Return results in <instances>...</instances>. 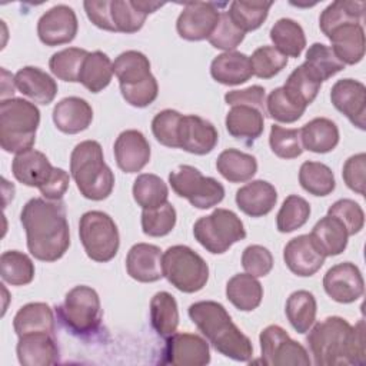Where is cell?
<instances>
[{
	"mask_svg": "<svg viewBox=\"0 0 366 366\" xmlns=\"http://www.w3.org/2000/svg\"><path fill=\"white\" fill-rule=\"evenodd\" d=\"M20 222L26 232L30 254L41 262H56L70 247V227L61 200L30 199L21 209Z\"/></svg>",
	"mask_w": 366,
	"mask_h": 366,
	"instance_id": "6da1fadb",
	"label": "cell"
},
{
	"mask_svg": "<svg viewBox=\"0 0 366 366\" xmlns=\"http://www.w3.org/2000/svg\"><path fill=\"white\" fill-rule=\"evenodd\" d=\"M306 340L317 366H347L366 362L363 319L352 326L340 316H329L309 329Z\"/></svg>",
	"mask_w": 366,
	"mask_h": 366,
	"instance_id": "7a4b0ae2",
	"label": "cell"
},
{
	"mask_svg": "<svg viewBox=\"0 0 366 366\" xmlns=\"http://www.w3.org/2000/svg\"><path fill=\"white\" fill-rule=\"evenodd\" d=\"M189 317L206 340L223 356L249 362L253 356L250 339L233 323L226 307L214 300H200L189 306Z\"/></svg>",
	"mask_w": 366,
	"mask_h": 366,
	"instance_id": "3957f363",
	"label": "cell"
},
{
	"mask_svg": "<svg viewBox=\"0 0 366 366\" xmlns=\"http://www.w3.org/2000/svg\"><path fill=\"white\" fill-rule=\"evenodd\" d=\"M70 174L80 194L89 200H104L113 192L114 174L96 140H83L74 146L70 154Z\"/></svg>",
	"mask_w": 366,
	"mask_h": 366,
	"instance_id": "277c9868",
	"label": "cell"
},
{
	"mask_svg": "<svg viewBox=\"0 0 366 366\" xmlns=\"http://www.w3.org/2000/svg\"><path fill=\"white\" fill-rule=\"evenodd\" d=\"M40 124L37 106L21 97L0 102V146L7 153H21L33 149Z\"/></svg>",
	"mask_w": 366,
	"mask_h": 366,
	"instance_id": "5b68a950",
	"label": "cell"
},
{
	"mask_svg": "<svg viewBox=\"0 0 366 366\" xmlns=\"http://www.w3.org/2000/svg\"><path fill=\"white\" fill-rule=\"evenodd\" d=\"M123 99L133 107L152 104L159 94V84L150 71V60L137 50H126L113 61Z\"/></svg>",
	"mask_w": 366,
	"mask_h": 366,
	"instance_id": "8992f818",
	"label": "cell"
},
{
	"mask_svg": "<svg viewBox=\"0 0 366 366\" xmlns=\"http://www.w3.org/2000/svg\"><path fill=\"white\" fill-rule=\"evenodd\" d=\"M162 264L163 276L183 293L199 292L209 280L206 260L189 246H170L162 256Z\"/></svg>",
	"mask_w": 366,
	"mask_h": 366,
	"instance_id": "52a82bcc",
	"label": "cell"
},
{
	"mask_svg": "<svg viewBox=\"0 0 366 366\" xmlns=\"http://www.w3.org/2000/svg\"><path fill=\"white\" fill-rule=\"evenodd\" d=\"M193 234L207 252L222 254L227 252L232 244L246 237V229L234 212L217 207L210 214L196 220Z\"/></svg>",
	"mask_w": 366,
	"mask_h": 366,
	"instance_id": "ba28073f",
	"label": "cell"
},
{
	"mask_svg": "<svg viewBox=\"0 0 366 366\" xmlns=\"http://www.w3.org/2000/svg\"><path fill=\"white\" fill-rule=\"evenodd\" d=\"M79 236L89 259L106 263L119 252L120 234L114 220L102 210H89L79 222Z\"/></svg>",
	"mask_w": 366,
	"mask_h": 366,
	"instance_id": "9c48e42d",
	"label": "cell"
},
{
	"mask_svg": "<svg viewBox=\"0 0 366 366\" xmlns=\"http://www.w3.org/2000/svg\"><path fill=\"white\" fill-rule=\"evenodd\" d=\"M56 312L64 326L79 336L97 332L103 316L97 292L84 285L70 289L64 296L63 305Z\"/></svg>",
	"mask_w": 366,
	"mask_h": 366,
	"instance_id": "30bf717a",
	"label": "cell"
},
{
	"mask_svg": "<svg viewBox=\"0 0 366 366\" xmlns=\"http://www.w3.org/2000/svg\"><path fill=\"white\" fill-rule=\"evenodd\" d=\"M173 192L197 209H210L224 199V187L214 177L203 176L199 169L182 164L169 174Z\"/></svg>",
	"mask_w": 366,
	"mask_h": 366,
	"instance_id": "8fae6325",
	"label": "cell"
},
{
	"mask_svg": "<svg viewBox=\"0 0 366 366\" xmlns=\"http://www.w3.org/2000/svg\"><path fill=\"white\" fill-rule=\"evenodd\" d=\"M262 362L267 366H309L307 350L279 325L266 326L259 336Z\"/></svg>",
	"mask_w": 366,
	"mask_h": 366,
	"instance_id": "7c38bea8",
	"label": "cell"
},
{
	"mask_svg": "<svg viewBox=\"0 0 366 366\" xmlns=\"http://www.w3.org/2000/svg\"><path fill=\"white\" fill-rule=\"evenodd\" d=\"M220 17L219 6L210 1L186 3L176 21L179 36L189 41L209 39Z\"/></svg>",
	"mask_w": 366,
	"mask_h": 366,
	"instance_id": "4fadbf2b",
	"label": "cell"
},
{
	"mask_svg": "<svg viewBox=\"0 0 366 366\" xmlns=\"http://www.w3.org/2000/svg\"><path fill=\"white\" fill-rule=\"evenodd\" d=\"M162 363L176 366H204L210 362L209 343L196 333H173L167 337Z\"/></svg>",
	"mask_w": 366,
	"mask_h": 366,
	"instance_id": "5bb4252c",
	"label": "cell"
},
{
	"mask_svg": "<svg viewBox=\"0 0 366 366\" xmlns=\"http://www.w3.org/2000/svg\"><path fill=\"white\" fill-rule=\"evenodd\" d=\"M326 295L337 303H353L365 292V280L360 269L352 262L332 266L323 277Z\"/></svg>",
	"mask_w": 366,
	"mask_h": 366,
	"instance_id": "9a60e30c",
	"label": "cell"
},
{
	"mask_svg": "<svg viewBox=\"0 0 366 366\" xmlns=\"http://www.w3.org/2000/svg\"><path fill=\"white\" fill-rule=\"evenodd\" d=\"M79 21L74 10L66 4L49 9L37 21V36L46 46H60L74 40Z\"/></svg>",
	"mask_w": 366,
	"mask_h": 366,
	"instance_id": "2e32d148",
	"label": "cell"
},
{
	"mask_svg": "<svg viewBox=\"0 0 366 366\" xmlns=\"http://www.w3.org/2000/svg\"><path fill=\"white\" fill-rule=\"evenodd\" d=\"M330 102L353 126L366 129V87L355 79H340L330 90Z\"/></svg>",
	"mask_w": 366,
	"mask_h": 366,
	"instance_id": "e0dca14e",
	"label": "cell"
},
{
	"mask_svg": "<svg viewBox=\"0 0 366 366\" xmlns=\"http://www.w3.org/2000/svg\"><path fill=\"white\" fill-rule=\"evenodd\" d=\"M219 142V133L213 123L196 116L183 114L177 132L179 149H183L192 154H207L210 153Z\"/></svg>",
	"mask_w": 366,
	"mask_h": 366,
	"instance_id": "ac0fdd59",
	"label": "cell"
},
{
	"mask_svg": "<svg viewBox=\"0 0 366 366\" xmlns=\"http://www.w3.org/2000/svg\"><path fill=\"white\" fill-rule=\"evenodd\" d=\"M326 256L320 252L310 234L290 239L283 249V260L287 269L300 277L313 276L325 263Z\"/></svg>",
	"mask_w": 366,
	"mask_h": 366,
	"instance_id": "d6986e66",
	"label": "cell"
},
{
	"mask_svg": "<svg viewBox=\"0 0 366 366\" xmlns=\"http://www.w3.org/2000/svg\"><path fill=\"white\" fill-rule=\"evenodd\" d=\"M117 167L124 173L140 172L150 160V144L144 134L136 129L122 132L113 146Z\"/></svg>",
	"mask_w": 366,
	"mask_h": 366,
	"instance_id": "ffe728a7",
	"label": "cell"
},
{
	"mask_svg": "<svg viewBox=\"0 0 366 366\" xmlns=\"http://www.w3.org/2000/svg\"><path fill=\"white\" fill-rule=\"evenodd\" d=\"M162 250L150 243H136L126 256L127 274L142 283H153L163 277Z\"/></svg>",
	"mask_w": 366,
	"mask_h": 366,
	"instance_id": "44dd1931",
	"label": "cell"
},
{
	"mask_svg": "<svg viewBox=\"0 0 366 366\" xmlns=\"http://www.w3.org/2000/svg\"><path fill=\"white\" fill-rule=\"evenodd\" d=\"M17 359L24 366H46L59 362V347L53 333H29L19 336Z\"/></svg>",
	"mask_w": 366,
	"mask_h": 366,
	"instance_id": "7402d4cb",
	"label": "cell"
},
{
	"mask_svg": "<svg viewBox=\"0 0 366 366\" xmlns=\"http://www.w3.org/2000/svg\"><path fill=\"white\" fill-rule=\"evenodd\" d=\"M51 117L60 132L76 134L92 124L93 109L87 100L77 96H69L56 103Z\"/></svg>",
	"mask_w": 366,
	"mask_h": 366,
	"instance_id": "603a6c76",
	"label": "cell"
},
{
	"mask_svg": "<svg viewBox=\"0 0 366 366\" xmlns=\"http://www.w3.org/2000/svg\"><path fill=\"white\" fill-rule=\"evenodd\" d=\"M16 89L33 103L50 104L57 94L56 80L40 67L24 66L14 74Z\"/></svg>",
	"mask_w": 366,
	"mask_h": 366,
	"instance_id": "cb8c5ba5",
	"label": "cell"
},
{
	"mask_svg": "<svg viewBox=\"0 0 366 366\" xmlns=\"http://www.w3.org/2000/svg\"><path fill=\"white\" fill-rule=\"evenodd\" d=\"M336 57L346 64H357L365 56V30L359 23H346L335 27L326 36Z\"/></svg>",
	"mask_w": 366,
	"mask_h": 366,
	"instance_id": "d4e9b609",
	"label": "cell"
},
{
	"mask_svg": "<svg viewBox=\"0 0 366 366\" xmlns=\"http://www.w3.org/2000/svg\"><path fill=\"white\" fill-rule=\"evenodd\" d=\"M277 202L274 186L266 180H252L236 192L237 207L250 217H262L270 213Z\"/></svg>",
	"mask_w": 366,
	"mask_h": 366,
	"instance_id": "484cf974",
	"label": "cell"
},
{
	"mask_svg": "<svg viewBox=\"0 0 366 366\" xmlns=\"http://www.w3.org/2000/svg\"><path fill=\"white\" fill-rule=\"evenodd\" d=\"M47 156L36 149L17 153L11 162V173L17 182L29 187H41L53 172Z\"/></svg>",
	"mask_w": 366,
	"mask_h": 366,
	"instance_id": "4316f807",
	"label": "cell"
},
{
	"mask_svg": "<svg viewBox=\"0 0 366 366\" xmlns=\"http://www.w3.org/2000/svg\"><path fill=\"white\" fill-rule=\"evenodd\" d=\"M224 124L232 137L250 144L264 130V113L252 106H232L226 114Z\"/></svg>",
	"mask_w": 366,
	"mask_h": 366,
	"instance_id": "83f0119b",
	"label": "cell"
},
{
	"mask_svg": "<svg viewBox=\"0 0 366 366\" xmlns=\"http://www.w3.org/2000/svg\"><path fill=\"white\" fill-rule=\"evenodd\" d=\"M212 77L224 86L246 83L252 76L250 57L240 51H224L216 56L210 64Z\"/></svg>",
	"mask_w": 366,
	"mask_h": 366,
	"instance_id": "f1b7e54d",
	"label": "cell"
},
{
	"mask_svg": "<svg viewBox=\"0 0 366 366\" xmlns=\"http://www.w3.org/2000/svg\"><path fill=\"white\" fill-rule=\"evenodd\" d=\"M299 132L303 150L306 149L313 153L332 152L340 139L339 127L327 117H315L299 129Z\"/></svg>",
	"mask_w": 366,
	"mask_h": 366,
	"instance_id": "f546056e",
	"label": "cell"
},
{
	"mask_svg": "<svg viewBox=\"0 0 366 366\" xmlns=\"http://www.w3.org/2000/svg\"><path fill=\"white\" fill-rule=\"evenodd\" d=\"M13 329L17 336L29 333H53L54 315L51 307L43 302H31L21 306L13 319Z\"/></svg>",
	"mask_w": 366,
	"mask_h": 366,
	"instance_id": "4dcf8cb0",
	"label": "cell"
},
{
	"mask_svg": "<svg viewBox=\"0 0 366 366\" xmlns=\"http://www.w3.org/2000/svg\"><path fill=\"white\" fill-rule=\"evenodd\" d=\"M227 300L242 312L254 310L263 299L262 283L250 273H237L226 283Z\"/></svg>",
	"mask_w": 366,
	"mask_h": 366,
	"instance_id": "1f68e13d",
	"label": "cell"
},
{
	"mask_svg": "<svg viewBox=\"0 0 366 366\" xmlns=\"http://www.w3.org/2000/svg\"><path fill=\"white\" fill-rule=\"evenodd\" d=\"M309 234L326 257L343 253L347 246L349 233L346 227L339 219L329 214L317 220Z\"/></svg>",
	"mask_w": 366,
	"mask_h": 366,
	"instance_id": "d6a6232c",
	"label": "cell"
},
{
	"mask_svg": "<svg viewBox=\"0 0 366 366\" xmlns=\"http://www.w3.org/2000/svg\"><path fill=\"white\" fill-rule=\"evenodd\" d=\"M216 169L230 183H243L256 174L257 160L237 149H226L217 156Z\"/></svg>",
	"mask_w": 366,
	"mask_h": 366,
	"instance_id": "836d02e7",
	"label": "cell"
},
{
	"mask_svg": "<svg viewBox=\"0 0 366 366\" xmlns=\"http://www.w3.org/2000/svg\"><path fill=\"white\" fill-rule=\"evenodd\" d=\"M150 323L154 332L167 339L179 326V307L174 296L169 292H157L150 300Z\"/></svg>",
	"mask_w": 366,
	"mask_h": 366,
	"instance_id": "e575fe53",
	"label": "cell"
},
{
	"mask_svg": "<svg viewBox=\"0 0 366 366\" xmlns=\"http://www.w3.org/2000/svg\"><path fill=\"white\" fill-rule=\"evenodd\" d=\"M112 77H113V63L110 57L100 50H96L92 53L89 51V54L83 61L79 81L89 92L99 93L110 84Z\"/></svg>",
	"mask_w": 366,
	"mask_h": 366,
	"instance_id": "d590c367",
	"label": "cell"
},
{
	"mask_svg": "<svg viewBox=\"0 0 366 366\" xmlns=\"http://www.w3.org/2000/svg\"><path fill=\"white\" fill-rule=\"evenodd\" d=\"M270 40L273 47L286 57H299L306 47V36L303 27L293 19H279L270 29Z\"/></svg>",
	"mask_w": 366,
	"mask_h": 366,
	"instance_id": "8d00e7d4",
	"label": "cell"
},
{
	"mask_svg": "<svg viewBox=\"0 0 366 366\" xmlns=\"http://www.w3.org/2000/svg\"><path fill=\"white\" fill-rule=\"evenodd\" d=\"M286 317L292 327L297 333H306L313 326L316 320V312H317V303L316 297L309 290H296L293 292L285 306Z\"/></svg>",
	"mask_w": 366,
	"mask_h": 366,
	"instance_id": "74e56055",
	"label": "cell"
},
{
	"mask_svg": "<svg viewBox=\"0 0 366 366\" xmlns=\"http://www.w3.org/2000/svg\"><path fill=\"white\" fill-rule=\"evenodd\" d=\"M365 1L337 0L330 3L319 17V27L325 36H327L335 27L346 23L362 24L365 17Z\"/></svg>",
	"mask_w": 366,
	"mask_h": 366,
	"instance_id": "f35d334b",
	"label": "cell"
},
{
	"mask_svg": "<svg viewBox=\"0 0 366 366\" xmlns=\"http://www.w3.org/2000/svg\"><path fill=\"white\" fill-rule=\"evenodd\" d=\"M285 93L297 104L307 107L316 99L322 81L310 73V70L302 63L286 79V83L282 86Z\"/></svg>",
	"mask_w": 366,
	"mask_h": 366,
	"instance_id": "ab89813d",
	"label": "cell"
},
{
	"mask_svg": "<svg viewBox=\"0 0 366 366\" xmlns=\"http://www.w3.org/2000/svg\"><path fill=\"white\" fill-rule=\"evenodd\" d=\"M133 199L143 210L154 209L167 203L169 189L167 184L153 173H142L133 183Z\"/></svg>",
	"mask_w": 366,
	"mask_h": 366,
	"instance_id": "60d3db41",
	"label": "cell"
},
{
	"mask_svg": "<svg viewBox=\"0 0 366 366\" xmlns=\"http://www.w3.org/2000/svg\"><path fill=\"white\" fill-rule=\"evenodd\" d=\"M300 186L313 196H327L336 187L332 169L320 162L307 160L299 169Z\"/></svg>",
	"mask_w": 366,
	"mask_h": 366,
	"instance_id": "b9f144b4",
	"label": "cell"
},
{
	"mask_svg": "<svg viewBox=\"0 0 366 366\" xmlns=\"http://www.w3.org/2000/svg\"><path fill=\"white\" fill-rule=\"evenodd\" d=\"M0 274L11 286H24L34 279V263L23 252L7 250L0 256Z\"/></svg>",
	"mask_w": 366,
	"mask_h": 366,
	"instance_id": "7bdbcfd3",
	"label": "cell"
},
{
	"mask_svg": "<svg viewBox=\"0 0 366 366\" xmlns=\"http://www.w3.org/2000/svg\"><path fill=\"white\" fill-rule=\"evenodd\" d=\"M272 4V1H232L227 14L242 31L247 33L264 23Z\"/></svg>",
	"mask_w": 366,
	"mask_h": 366,
	"instance_id": "ee69618b",
	"label": "cell"
},
{
	"mask_svg": "<svg viewBox=\"0 0 366 366\" xmlns=\"http://www.w3.org/2000/svg\"><path fill=\"white\" fill-rule=\"evenodd\" d=\"M303 64L322 83L345 69V64L336 57L330 46H326L323 43H313L307 49Z\"/></svg>",
	"mask_w": 366,
	"mask_h": 366,
	"instance_id": "f6af8a7d",
	"label": "cell"
},
{
	"mask_svg": "<svg viewBox=\"0 0 366 366\" xmlns=\"http://www.w3.org/2000/svg\"><path fill=\"white\" fill-rule=\"evenodd\" d=\"M110 11L116 31L126 34L139 31L149 16L140 7L139 0H113L110 3Z\"/></svg>",
	"mask_w": 366,
	"mask_h": 366,
	"instance_id": "bcb514c9",
	"label": "cell"
},
{
	"mask_svg": "<svg viewBox=\"0 0 366 366\" xmlns=\"http://www.w3.org/2000/svg\"><path fill=\"white\" fill-rule=\"evenodd\" d=\"M89 51L80 47H67L54 53L49 60L50 71L63 81H79L83 61Z\"/></svg>",
	"mask_w": 366,
	"mask_h": 366,
	"instance_id": "7dc6e473",
	"label": "cell"
},
{
	"mask_svg": "<svg viewBox=\"0 0 366 366\" xmlns=\"http://www.w3.org/2000/svg\"><path fill=\"white\" fill-rule=\"evenodd\" d=\"M310 204L297 194H289L276 216V226L280 233H290L300 229L310 217Z\"/></svg>",
	"mask_w": 366,
	"mask_h": 366,
	"instance_id": "c3c4849f",
	"label": "cell"
},
{
	"mask_svg": "<svg viewBox=\"0 0 366 366\" xmlns=\"http://www.w3.org/2000/svg\"><path fill=\"white\" fill-rule=\"evenodd\" d=\"M176 219V209L169 202L154 209H144L142 212V230L146 236L163 237L174 229Z\"/></svg>",
	"mask_w": 366,
	"mask_h": 366,
	"instance_id": "681fc988",
	"label": "cell"
},
{
	"mask_svg": "<svg viewBox=\"0 0 366 366\" xmlns=\"http://www.w3.org/2000/svg\"><path fill=\"white\" fill-rule=\"evenodd\" d=\"M253 76L259 79H272L287 66V57L273 46H262L250 56Z\"/></svg>",
	"mask_w": 366,
	"mask_h": 366,
	"instance_id": "f907efd6",
	"label": "cell"
},
{
	"mask_svg": "<svg viewBox=\"0 0 366 366\" xmlns=\"http://www.w3.org/2000/svg\"><path fill=\"white\" fill-rule=\"evenodd\" d=\"M306 107L295 103L283 90V87H276L270 92L266 99V113L276 122L293 123L299 120Z\"/></svg>",
	"mask_w": 366,
	"mask_h": 366,
	"instance_id": "816d5d0a",
	"label": "cell"
},
{
	"mask_svg": "<svg viewBox=\"0 0 366 366\" xmlns=\"http://www.w3.org/2000/svg\"><path fill=\"white\" fill-rule=\"evenodd\" d=\"M269 144L272 152L280 159H296L303 153L299 129H287L273 124L270 127Z\"/></svg>",
	"mask_w": 366,
	"mask_h": 366,
	"instance_id": "f5cc1de1",
	"label": "cell"
},
{
	"mask_svg": "<svg viewBox=\"0 0 366 366\" xmlns=\"http://www.w3.org/2000/svg\"><path fill=\"white\" fill-rule=\"evenodd\" d=\"M182 113L173 109H164L159 112L152 120V132L156 140L172 149H179L177 132L182 119Z\"/></svg>",
	"mask_w": 366,
	"mask_h": 366,
	"instance_id": "db71d44e",
	"label": "cell"
},
{
	"mask_svg": "<svg viewBox=\"0 0 366 366\" xmlns=\"http://www.w3.org/2000/svg\"><path fill=\"white\" fill-rule=\"evenodd\" d=\"M244 31H242L229 17L227 11H220L219 21L209 36V43L223 51H233L244 39Z\"/></svg>",
	"mask_w": 366,
	"mask_h": 366,
	"instance_id": "11a10c76",
	"label": "cell"
},
{
	"mask_svg": "<svg viewBox=\"0 0 366 366\" xmlns=\"http://www.w3.org/2000/svg\"><path fill=\"white\" fill-rule=\"evenodd\" d=\"M327 214L339 219L346 227L349 236L359 233L365 224V213L359 203L352 199H339L329 209Z\"/></svg>",
	"mask_w": 366,
	"mask_h": 366,
	"instance_id": "9f6ffc18",
	"label": "cell"
},
{
	"mask_svg": "<svg viewBox=\"0 0 366 366\" xmlns=\"http://www.w3.org/2000/svg\"><path fill=\"white\" fill-rule=\"evenodd\" d=\"M242 266L246 273L254 277H263L273 269V256L270 250L262 244H250L242 253Z\"/></svg>",
	"mask_w": 366,
	"mask_h": 366,
	"instance_id": "6f0895ef",
	"label": "cell"
},
{
	"mask_svg": "<svg viewBox=\"0 0 366 366\" xmlns=\"http://www.w3.org/2000/svg\"><path fill=\"white\" fill-rule=\"evenodd\" d=\"M365 174H366V154L357 153L350 156L342 170V177L346 186L355 193L365 194Z\"/></svg>",
	"mask_w": 366,
	"mask_h": 366,
	"instance_id": "680465c9",
	"label": "cell"
},
{
	"mask_svg": "<svg viewBox=\"0 0 366 366\" xmlns=\"http://www.w3.org/2000/svg\"><path fill=\"white\" fill-rule=\"evenodd\" d=\"M266 90L259 86H250L242 90H232L224 94V102L230 106H252L266 114Z\"/></svg>",
	"mask_w": 366,
	"mask_h": 366,
	"instance_id": "91938a15",
	"label": "cell"
},
{
	"mask_svg": "<svg viewBox=\"0 0 366 366\" xmlns=\"http://www.w3.org/2000/svg\"><path fill=\"white\" fill-rule=\"evenodd\" d=\"M110 3L112 1L109 0H87L83 3V7L89 20L96 27L107 31H116V27L112 20Z\"/></svg>",
	"mask_w": 366,
	"mask_h": 366,
	"instance_id": "94428289",
	"label": "cell"
},
{
	"mask_svg": "<svg viewBox=\"0 0 366 366\" xmlns=\"http://www.w3.org/2000/svg\"><path fill=\"white\" fill-rule=\"evenodd\" d=\"M69 173L61 167H54L47 182L41 187H39V190L47 200H61L69 189Z\"/></svg>",
	"mask_w": 366,
	"mask_h": 366,
	"instance_id": "6125c7cd",
	"label": "cell"
}]
</instances>
